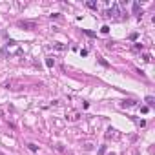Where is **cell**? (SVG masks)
Instances as JSON below:
<instances>
[{
	"label": "cell",
	"instance_id": "1",
	"mask_svg": "<svg viewBox=\"0 0 155 155\" xmlns=\"http://www.w3.org/2000/svg\"><path fill=\"white\" fill-rule=\"evenodd\" d=\"M18 26H20V27H31V29L35 27L33 22H18Z\"/></svg>",
	"mask_w": 155,
	"mask_h": 155
},
{
	"label": "cell",
	"instance_id": "2",
	"mask_svg": "<svg viewBox=\"0 0 155 155\" xmlns=\"http://www.w3.org/2000/svg\"><path fill=\"white\" fill-rule=\"evenodd\" d=\"M27 148H29L31 151H37V150H38V146H37V144H33V142H29V144H27Z\"/></svg>",
	"mask_w": 155,
	"mask_h": 155
},
{
	"label": "cell",
	"instance_id": "3",
	"mask_svg": "<svg viewBox=\"0 0 155 155\" xmlns=\"http://www.w3.org/2000/svg\"><path fill=\"white\" fill-rule=\"evenodd\" d=\"M146 102H148V106H153L155 104V99L153 97H146Z\"/></svg>",
	"mask_w": 155,
	"mask_h": 155
},
{
	"label": "cell",
	"instance_id": "4",
	"mask_svg": "<svg viewBox=\"0 0 155 155\" xmlns=\"http://www.w3.org/2000/svg\"><path fill=\"white\" fill-rule=\"evenodd\" d=\"M46 64H48V66H49V68H51V66H53V64H55V60H53V58H51V57H48V58H46Z\"/></svg>",
	"mask_w": 155,
	"mask_h": 155
},
{
	"label": "cell",
	"instance_id": "5",
	"mask_svg": "<svg viewBox=\"0 0 155 155\" xmlns=\"http://www.w3.org/2000/svg\"><path fill=\"white\" fill-rule=\"evenodd\" d=\"M139 9H141V6H139V2H135V4H133V11L139 13Z\"/></svg>",
	"mask_w": 155,
	"mask_h": 155
},
{
	"label": "cell",
	"instance_id": "6",
	"mask_svg": "<svg viewBox=\"0 0 155 155\" xmlns=\"http://www.w3.org/2000/svg\"><path fill=\"white\" fill-rule=\"evenodd\" d=\"M88 7H91V9H97V4H95V2H88Z\"/></svg>",
	"mask_w": 155,
	"mask_h": 155
},
{
	"label": "cell",
	"instance_id": "7",
	"mask_svg": "<svg viewBox=\"0 0 155 155\" xmlns=\"http://www.w3.org/2000/svg\"><path fill=\"white\" fill-rule=\"evenodd\" d=\"M135 104V100H126V102H124V106H133Z\"/></svg>",
	"mask_w": 155,
	"mask_h": 155
},
{
	"label": "cell",
	"instance_id": "8",
	"mask_svg": "<svg viewBox=\"0 0 155 155\" xmlns=\"http://www.w3.org/2000/svg\"><path fill=\"white\" fill-rule=\"evenodd\" d=\"M0 155H6V153H2V151H0Z\"/></svg>",
	"mask_w": 155,
	"mask_h": 155
}]
</instances>
